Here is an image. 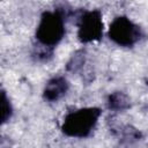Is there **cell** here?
Segmentation results:
<instances>
[{
	"label": "cell",
	"mask_w": 148,
	"mask_h": 148,
	"mask_svg": "<svg viewBox=\"0 0 148 148\" xmlns=\"http://www.w3.org/2000/svg\"><path fill=\"white\" fill-rule=\"evenodd\" d=\"M102 111L99 108H82L69 112L62 121L61 131L72 138H87L95 128Z\"/></svg>",
	"instance_id": "6da1fadb"
},
{
	"label": "cell",
	"mask_w": 148,
	"mask_h": 148,
	"mask_svg": "<svg viewBox=\"0 0 148 148\" xmlns=\"http://www.w3.org/2000/svg\"><path fill=\"white\" fill-rule=\"evenodd\" d=\"M65 36V17L56 9L44 12L36 29L37 42L45 47L53 49Z\"/></svg>",
	"instance_id": "7a4b0ae2"
},
{
	"label": "cell",
	"mask_w": 148,
	"mask_h": 148,
	"mask_svg": "<svg viewBox=\"0 0 148 148\" xmlns=\"http://www.w3.org/2000/svg\"><path fill=\"white\" fill-rule=\"evenodd\" d=\"M108 36L117 45L130 47L141 39L142 31L141 28L128 17L117 16L109 27Z\"/></svg>",
	"instance_id": "3957f363"
},
{
	"label": "cell",
	"mask_w": 148,
	"mask_h": 148,
	"mask_svg": "<svg viewBox=\"0 0 148 148\" xmlns=\"http://www.w3.org/2000/svg\"><path fill=\"white\" fill-rule=\"evenodd\" d=\"M77 38L81 43L97 42L103 36V20L102 13L98 9L87 10L79 17L77 22Z\"/></svg>",
	"instance_id": "277c9868"
},
{
	"label": "cell",
	"mask_w": 148,
	"mask_h": 148,
	"mask_svg": "<svg viewBox=\"0 0 148 148\" xmlns=\"http://www.w3.org/2000/svg\"><path fill=\"white\" fill-rule=\"evenodd\" d=\"M69 88V83L64 76H54L47 81L43 90L44 99L49 102H57L62 98Z\"/></svg>",
	"instance_id": "5b68a950"
},
{
	"label": "cell",
	"mask_w": 148,
	"mask_h": 148,
	"mask_svg": "<svg viewBox=\"0 0 148 148\" xmlns=\"http://www.w3.org/2000/svg\"><path fill=\"white\" fill-rule=\"evenodd\" d=\"M106 105H108L109 110L121 112V111H125V110L130 109V106H131V99L123 91H113V92H111L108 96Z\"/></svg>",
	"instance_id": "8992f818"
},
{
	"label": "cell",
	"mask_w": 148,
	"mask_h": 148,
	"mask_svg": "<svg viewBox=\"0 0 148 148\" xmlns=\"http://www.w3.org/2000/svg\"><path fill=\"white\" fill-rule=\"evenodd\" d=\"M13 114V108L5 90H1V124L7 123Z\"/></svg>",
	"instance_id": "52a82bcc"
},
{
	"label": "cell",
	"mask_w": 148,
	"mask_h": 148,
	"mask_svg": "<svg viewBox=\"0 0 148 148\" xmlns=\"http://www.w3.org/2000/svg\"><path fill=\"white\" fill-rule=\"evenodd\" d=\"M83 62H84V53H83V51H77V52H75V54H73V57L68 61L67 71L75 73L82 67Z\"/></svg>",
	"instance_id": "ba28073f"
}]
</instances>
